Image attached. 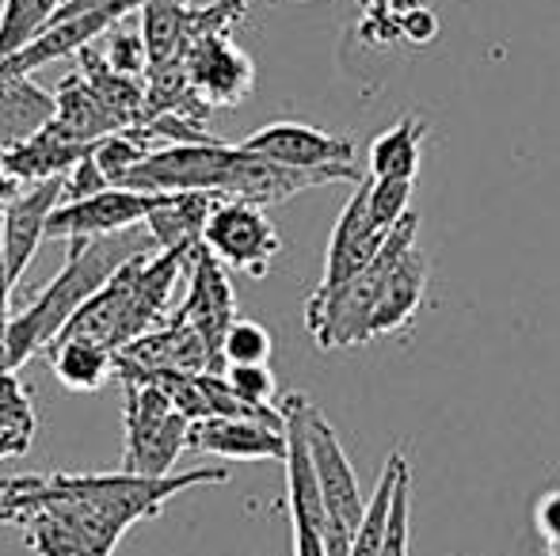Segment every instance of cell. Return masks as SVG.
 Instances as JSON below:
<instances>
[{"instance_id":"1","label":"cell","mask_w":560,"mask_h":556,"mask_svg":"<svg viewBox=\"0 0 560 556\" xmlns=\"http://www.w3.org/2000/svg\"><path fill=\"white\" fill-rule=\"evenodd\" d=\"M229 469H191L179 476L130 473H38L0 481V530L23 527L35 556H112L118 537L153 519L172 496L195 484H222Z\"/></svg>"},{"instance_id":"2","label":"cell","mask_w":560,"mask_h":556,"mask_svg":"<svg viewBox=\"0 0 560 556\" xmlns=\"http://www.w3.org/2000/svg\"><path fill=\"white\" fill-rule=\"evenodd\" d=\"M145 252H161L149 225L126 233H107V237H81L69 240V256L61 275L20 312L8 328V366L20 370L31 355L50 351L66 324L112 282L130 260Z\"/></svg>"},{"instance_id":"3","label":"cell","mask_w":560,"mask_h":556,"mask_svg":"<svg viewBox=\"0 0 560 556\" xmlns=\"http://www.w3.org/2000/svg\"><path fill=\"white\" fill-rule=\"evenodd\" d=\"M416 233L420 222L416 214H405L385 237L377 260L370 263L362 275H354L347 286L332 289V294H313L305 305V328L317 340L320 351H336V347H359L370 340V317H374V305L382 297L385 282H389L393 268L405 260L416 248Z\"/></svg>"},{"instance_id":"4","label":"cell","mask_w":560,"mask_h":556,"mask_svg":"<svg viewBox=\"0 0 560 556\" xmlns=\"http://www.w3.org/2000/svg\"><path fill=\"white\" fill-rule=\"evenodd\" d=\"M202 245L218 256L222 268L241 271L248 279H264L271 271V260L282 252V237L264 214V206L241 199L218 202L202 233Z\"/></svg>"},{"instance_id":"5","label":"cell","mask_w":560,"mask_h":556,"mask_svg":"<svg viewBox=\"0 0 560 556\" xmlns=\"http://www.w3.org/2000/svg\"><path fill=\"white\" fill-rule=\"evenodd\" d=\"M236 145L225 141H176V145L161 149V153H149L145 161L133 168V176L126 179V187L133 191H207L218 194L222 187L229 161H233ZM222 199V194H218Z\"/></svg>"},{"instance_id":"6","label":"cell","mask_w":560,"mask_h":556,"mask_svg":"<svg viewBox=\"0 0 560 556\" xmlns=\"http://www.w3.org/2000/svg\"><path fill=\"white\" fill-rule=\"evenodd\" d=\"M168 191H133V187H107L92 199L61 202L50 217L46 237L54 240H81V237H107V233H126L149 222Z\"/></svg>"},{"instance_id":"7","label":"cell","mask_w":560,"mask_h":556,"mask_svg":"<svg viewBox=\"0 0 560 556\" xmlns=\"http://www.w3.org/2000/svg\"><path fill=\"white\" fill-rule=\"evenodd\" d=\"M187 81L195 96L214 111V107H236L256 88V66L233 43V31H207L187 50Z\"/></svg>"},{"instance_id":"8","label":"cell","mask_w":560,"mask_h":556,"mask_svg":"<svg viewBox=\"0 0 560 556\" xmlns=\"http://www.w3.org/2000/svg\"><path fill=\"white\" fill-rule=\"evenodd\" d=\"M172 320L195 328V332L210 343V351H214L218 363L225 366L222 343H225V332L236 320V297H233V286H229V279H225V268L218 263V256L210 252L207 245L195 248L191 260H187V297Z\"/></svg>"},{"instance_id":"9","label":"cell","mask_w":560,"mask_h":556,"mask_svg":"<svg viewBox=\"0 0 560 556\" xmlns=\"http://www.w3.org/2000/svg\"><path fill=\"white\" fill-rule=\"evenodd\" d=\"M241 149L252 156H267V161H275V164L305 168V171L354 168L351 141L325 134V130H317V127H305V122H271V127L244 138Z\"/></svg>"},{"instance_id":"10","label":"cell","mask_w":560,"mask_h":556,"mask_svg":"<svg viewBox=\"0 0 560 556\" xmlns=\"http://www.w3.org/2000/svg\"><path fill=\"white\" fill-rule=\"evenodd\" d=\"M66 202V176L38 179L31 184L12 206L0 214V248H4V268L12 282L23 279V271L31 268L38 245H43L46 229H50L54 210Z\"/></svg>"},{"instance_id":"11","label":"cell","mask_w":560,"mask_h":556,"mask_svg":"<svg viewBox=\"0 0 560 556\" xmlns=\"http://www.w3.org/2000/svg\"><path fill=\"white\" fill-rule=\"evenodd\" d=\"M191 450L236 461H287V423L210 416L191 423Z\"/></svg>"},{"instance_id":"12","label":"cell","mask_w":560,"mask_h":556,"mask_svg":"<svg viewBox=\"0 0 560 556\" xmlns=\"http://www.w3.org/2000/svg\"><path fill=\"white\" fill-rule=\"evenodd\" d=\"M115 23L107 15H69V20H50L23 50H15L8 61H0V73L31 76L35 69L54 66L61 58L84 54L100 35H112Z\"/></svg>"},{"instance_id":"13","label":"cell","mask_w":560,"mask_h":556,"mask_svg":"<svg viewBox=\"0 0 560 556\" xmlns=\"http://www.w3.org/2000/svg\"><path fill=\"white\" fill-rule=\"evenodd\" d=\"M58 115V96L38 88L31 76L0 73V149H20L43 134Z\"/></svg>"},{"instance_id":"14","label":"cell","mask_w":560,"mask_h":556,"mask_svg":"<svg viewBox=\"0 0 560 556\" xmlns=\"http://www.w3.org/2000/svg\"><path fill=\"white\" fill-rule=\"evenodd\" d=\"M218 194L207 191H168L161 206L149 214V233L161 245V252H191L202 245L207 222L218 206Z\"/></svg>"},{"instance_id":"15","label":"cell","mask_w":560,"mask_h":556,"mask_svg":"<svg viewBox=\"0 0 560 556\" xmlns=\"http://www.w3.org/2000/svg\"><path fill=\"white\" fill-rule=\"evenodd\" d=\"M423 294H428V260H423L420 248H412V252H408L405 260L393 268V275H389V282H385L382 297H377L374 317H370V340H377V335H389V332H400V328L416 317Z\"/></svg>"},{"instance_id":"16","label":"cell","mask_w":560,"mask_h":556,"mask_svg":"<svg viewBox=\"0 0 560 556\" xmlns=\"http://www.w3.org/2000/svg\"><path fill=\"white\" fill-rule=\"evenodd\" d=\"M428 138V122L420 115L397 119L382 138L370 141V176L374 179H416L420 145Z\"/></svg>"},{"instance_id":"17","label":"cell","mask_w":560,"mask_h":556,"mask_svg":"<svg viewBox=\"0 0 560 556\" xmlns=\"http://www.w3.org/2000/svg\"><path fill=\"white\" fill-rule=\"evenodd\" d=\"M54 378L69 393H96L112 381L115 374V351L100 347L92 340H58L50 347Z\"/></svg>"},{"instance_id":"18","label":"cell","mask_w":560,"mask_h":556,"mask_svg":"<svg viewBox=\"0 0 560 556\" xmlns=\"http://www.w3.org/2000/svg\"><path fill=\"white\" fill-rule=\"evenodd\" d=\"M408 469L405 453H393L389 465H385L382 481L374 488V499L366 504V519L362 527L354 530L351 537V556H377L382 553V537H385V527H389V511H393V492H397V481L400 473Z\"/></svg>"},{"instance_id":"19","label":"cell","mask_w":560,"mask_h":556,"mask_svg":"<svg viewBox=\"0 0 560 556\" xmlns=\"http://www.w3.org/2000/svg\"><path fill=\"white\" fill-rule=\"evenodd\" d=\"M61 4L66 0H4V12H0V61L23 50L54 20V12Z\"/></svg>"},{"instance_id":"20","label":"cell","mask_w":560,"mask_h":556,"mask_svg":"<svg viewBox=\"0 0 560 556\" xmlns=\"http://www.w3.org/2000/svg\"><path fill=\"white\" fill-rule=\"evenodd\" d=\"M92 156H96V164L107 176V184L126 187V179L133 176V168H138L141 161H145L149 149L141 145V138H133L130 130H118V134L100 138L96 149H92Z\"/></svg>"},{"instance_id":"21","label":"cell","mask_w":560,"mask_h":556,"mask_svg":"<svg viewBox=\"0 0 560 556\" xmlns=\"http://www.w3.org/2000/svg\"><path fill=\"white\" fill-rule=\"evenodd\" d=\"M275 343H271V332L256 320H233V328L225 332V343H222V358L225 366H267L271 358Z\"/></svg>"},{"instance_id":"22","label":"cell","mask_w":560,"mask_h":556,"mask_svg":"<svg viewBox=\"0 0 560 556\" xmlns=\"http://www.w3.org/2000/svg\"><path fill=\"white\" fill-rule=\"evenodd\" d=\"M0 435L35 438V404L15 370H0Z\"/></svg>"},{"instance_id":"23","label":"cell","mask_w":560,"mask_h":556,"mask_svg":"<svg viewBox=\"0 0 560 556\" xmlns=\"http://www.w3.org/2000/svg\"><path fill=\"white\" fill-rule=\"evenodd\" d=\"M416 179H374L370 176V222L374 229L389 233L408 214Z\"/></svg>"},{"instance_id":"24","label":"cell","mask_w":560,"mask_h":556,"mask_svg":"<svg viewBox=\"0 0 560 556\" xmlns=\"http://www.w3.org/2000/svg\"><path fill=\"white\" fill-rule=\"evenodd\" d=\"M225 378L241 401L256 409H279V381L267 366H225Z\"/></svg>"},{"instance_id":"25","label":"cell","mask_w":560,"mask_h":556,"mask_svg":"<svg viewBox=\"0 0 560 556\" xmlns=\"http://www.w3.org/2000/svg\"><path fill=\"white\" fill-rule=\"evenodd\" d=\"M408 499H412V476H408V469H405L397 481V492H393L389 527H385L382 553L377 556H408Z\"/></svg>"},{"instance_id":"26","label":"cell","mask_w":560,"mask_h":556,"mask_svg":"<svg viewBox=\"0 0 560 556\" xmlns=\"http://www.w3.org/2000/svg\"><path fill=\"white\" fill-rule=\"evenodd\" d=\"M145 4L149 0H66V4L54 12V20H69V15H107L112 23H122L126 15Z\"/></svg>"},{"instance_id":"27","label":"cell","mask_w":560,"mask_h":556,"mask_svg":"<svg viewBox=\"0 0 560 556\" xmlns=\"http://www.w3.org/2000/svg\"><path fill=\"white\" fill-rule=\"evenodd\" d=\"M96 149V145H92ZM107 176L100 171V164H96V156H84L81 164H73L69 168V176H66V202H77V199H92V194H100V191H107Z\"/></svg>"},{"instance_id":"28","label":"cell","mask_w":560,"mask_h":556,"mask_svg":"<svg viewBox=\"0 0 560 556\" xmlns=\"http://www.w3.org/2000/svg\"><path fill=\"white\" fill-rule=\"evenodd\" d=\"M534 522H538V534L549 542H560V492H553V496H546L538 504V514H534Z\"/></svg>"},{"instance_id":"29","label":"cell","mask_w":560,"mask_h":556,"mask_svg":"<svg viewBox=\"0 0 560 556\" xmlns=\"http://www.w3.org/2000/svg\"><path fill=\"white\" fill-rule=\"evenodd\" d=\"M405 31L416 38V43H428V38H435V35H439V20H435L431 12H423V8H420V12H412V15L405 20Z\"/></svg>"},{"instance_id":"30","label":"cell","mask_w":560,"mask_h":556,"mask_svg":"<svg viewBox=\"0 0 560 556\" xmlns=\"http://www.w3.org/2000/svg\"><path fill=\"white\" fill-rule=\"evenodd\" d=\"M20 184H23V179H20V176H12V171H8L4 164H0V214H4V210L12 206V202L23 194V187H20Z\"/></svg>"},{"instance_id":"31","label":"cell","mask_w":560,"mask_h":556,"mask_svg":"<svg viewBox=\"0 0 560 556\" xmlns=\"http://www.w3.org/2000/svg\"><path fill=\"white\" fill-rule=\"evenodd\" d=\"M27 438H15V435H4L0 438V461L4 458H20V453H27Z\"/></svg>"},{"instance_id":"32","label":"cell","mask_w":560,"mask_h":556,"mask_svg":"<svg viewBox=\"0 0 560 556\" xmlns=\"http://www.w3.org/2000/svg\"><path fill=\"white\" fill-rule=\"evenodd\" d=\"M546 553H549V556H560V542H549V545H546Z\"/></svg>"},{"instance_id":"33","label":"cell","mask_w":560,"mask_h":556,"mask_svg":"<svg viewBox=\"0 0 560 556\" xmlns=\"http://www.w3.org/2000/svg\"><path fill=\"white\" fill-rule=\"evenodd\" d=\"M287 4H305V0H287Z\"/></svg>"},{"instance_id":"34","label":"cell","mask_w":560,"mask_h":556,"mask_svg":"<svg viewBox=\"0 0 560 556\" xmlns=\"http://www.w3.org/2000/svg\"><path fill=\"white\" fill-rule=\"evenodd\" d=\"M176 4H191V0H176Z\"/></svg>"},{"instance_id":"35","label":"cell","mask_w":560,"mask_h":556,"mask_svg":"<svg viewBox=\"0 0 560 556\" xmlns=\"http://www.w3.org/2000/svg\"><path fill=\"white\" fill-rule=\"evenodd\" d=\"M0 438H4V435H0Z\"/></svg>"}]
</instances>
